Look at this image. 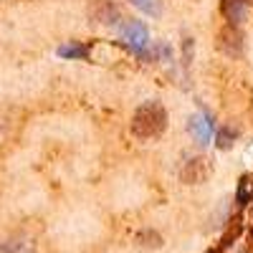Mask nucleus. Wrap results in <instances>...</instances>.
Segmentation results:
<instances>
[{"instance_id": "nucleus-11", "label": "nucleus", "mask_w": 253, "mask_h": 253, "mask_svg": "<svg viewBox=\"0 0 253 253\" xmlns=\"http://www.w3.org/2000/svg\"><path fill=\"white\" fill-rule=\"evenodd\" d=\"M251 233H253V230H251Z\"/></svg>"}, {"instance_id": "nucleus-10", "label": "nucleus", "mask_w": 253, "mask_h": 253, "mask_svg": "<svg viewBox=\"0 0 253 253\" xmlns=\"http://www.w3.org/2000/svg\"><path fill=\"white\" fill-rule=\"evenodd\" d=\"M236 126H230V129H228V126H223V129L218 132V144L223 147V150H225V147H230V144H233V139H236Z\"/></svg>"}, {"instance_id": "nucleus-7", "label": "nucleus", "mask_w": 253, "mask_h": 253, "mask_svg": "<svg viewBox=\"0 0 253 253\" xmlns=\"http://www.w3.org/2000/svg\"><path fill=\"white\" fill-rule=\"evenodd\" d=\"M236 200H238V205H246V203L253 200V177H241Z\"/></svg>"}, {"instance_id": "nucleus-8", "label": "nucleus", "mask_w": 253, "mask_h": 253, "mask_svg": "<svg viewBox=\"0 0 253 253\" xmlns=\"http://www.w3.org/2000/svg\"><path fill=\"white\" fill-rule=\"evenodd\" d=\"M86 53H89V48L81 46V43H66V46L58 48V56L61 58H84Z\"/></svg>"}, {"instance_id": "nucleus-3", "label": "nucleus", "mask_w": 253, "mask_h": 253, "mask_svg": "<svg viewBox=\"0 0 253 253\" xmlns=\"http://www.w3.org/2000/svg\"><path fill=\"white\" fill-rule=\"evenodd\" d=\"M210 172H213V165H210V160L195 157V160H190V162L182 167L180 177H182V182H187V185H200V182H205V180L210 177Z\"/></svg>"}, {"instance_id": "nucleus-2", "label": "nucleus", "mask_w": 253, "mask_h": 253, "mask_svg": "<svg viewBox=\"0 0 253 253\" xmlns=\"http://www.w3.org/2000/svg\"><path fill=\"white\" fill-rule=\"evenodd\" d=\"M119 33H122V38H124V43L129 46L134 53H144L147 43H150V31H147V26L142 23V20L126 18L124 23L119 26Z\"/></svg>"}, {"instance_id": "nucleus-4", "label": "nucleus", "mask_w": 253, "mask_h": 253, "mask_svg": "<svg viewBox=\"0 0 253 253\" xmlns=\"http://www.w3.org/2000/svg\"><path fill=\"white\" fill-rule=\"evenodd\" d=\"M187 129H190V134L195 137L198 144L208 147L210 139H213V119H210V114H195L193 119L187 122Z\"/></svg>"}, {"instance_id": "nucleus-6", "label": "nucleus", "mask_w": 253, "mask_h": 253, "mask_svg": "<svg viewBox=\"0 0 253 253\" xmlns=\"http://www.w3.org/2000/svg\"><path fill=\"white\" fill-rule=\"evenodd\" d=\"M220 8H223V15L233 26L243 23V18H246V0H223Z\"/></svg>"}, {"instance_id": "nucleus-9", "label": "nucleus", "mask_w": 253, "mask_h": 253, "mask_svg": "<svg viewBox=\"0 0 253 253\" xmlns=\"http://www.w3.org/2000/svg\"><path fill=\"white\" fill-rule=\"evenodd\" d=\"M132 3H134L139 10H144L147 15H152V18L160 15V0H132Z\"/></svg>"}, {"instance_id": "nucleus-1", "label": "nucleus", "mask_w": 253, "mask_h": 253, "mask_svg": "<svg viewBox=\"0 0 253 253\" xmlns=\"http://www.w3.org/2000/svg\"><path fill=\"white\" fill-rule=\"evenodd\" d=\"M167 126V112L160 101H144L132 117V132L139 139H155Z\"/></svg>"}, {"instance_id": "nucleus-5", "label": "nucleus", "mask_w": 253, "mask_h": 253, "mask_svg": "<svg viewBox=\"0 0 253 253\" xmlns=\"http://www.w3.org/2000/svg\"><path fill=\"white\" fill-rule=\"evenodd\" d=\"M218 46H220V51L228 53V56H241V33H238L233 26L223 28L220 36H218Z\"/></svg>"}]
</instances>
